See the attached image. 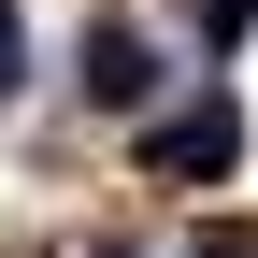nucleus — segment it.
<instances>
[{"mask_svg": "<svg viewBox=\"0 0 258 258\" xmlns=\"http://www.w3.org/2000/svg\"><path fill=\"white\" fill-rule=\"evenodd\" d=\"M29 86V43H15V0H0V101Z\"/></svg>", "mask_w": 258, "mask_h": 258, "instance_id": "4", "label": "nucleus"}, {"mask_svg": "<svg viewBox=\"0 0 258 258\" xmlns=\"http://www.w3.org/2000/svg\"><path fill=\"white\" fill-rule=\"evenodd\" d=\"M144 172H172V186L244 172V101H230V86H201L186 115H158V129H144Z\"/></svg>", "mask_w": 258, "mask_h": 258, "instance_id": "1", "label": "nucleus"}, {"mask_svg": "<svg viewBox=\"0 0 258 258\" xmlns=\"http://www.w3.org/2000/svg\"><path fill=\"white\" fill-rule=\"evenodd\" d=\"M72 86H86V115H144L158 101V43H144V29H86V57H72Z\"/></svg>", "mask_w": 258, "mask_h": 258, "instance_id": "2", "label": "nucleus"}, {"mask_svg": "<svg viewBox=\"0 0 258 258\" xmlns=\"http://www.w3.org/2000/svg\"><path fill=\"white\" fill-rule=\"evenodd\" d=\"M258 29V0H201V43H244Z\"/></svg>", "mask_w": 258, "mask_h": 258, "instance_id": "3", "label": "nucleus"}]
</instances>
